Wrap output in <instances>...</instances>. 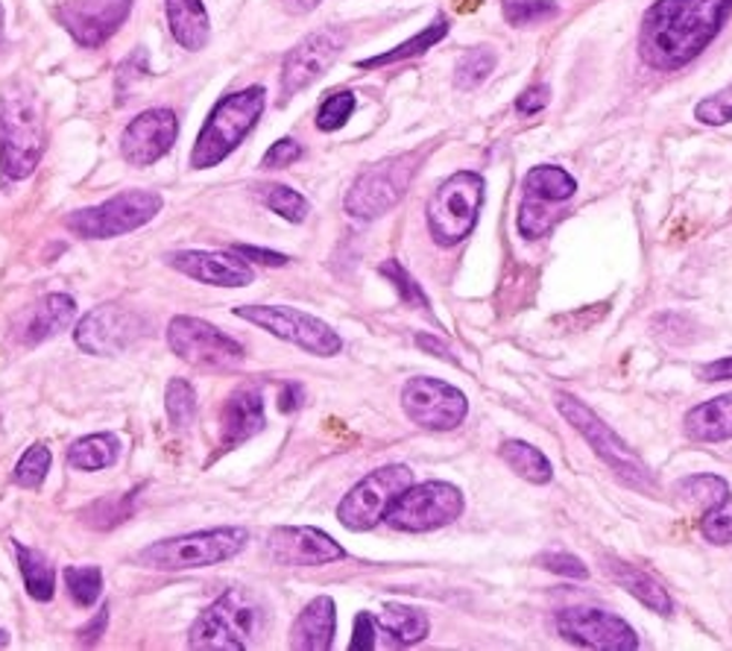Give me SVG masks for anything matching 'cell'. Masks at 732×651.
I'll return each mask as SVG.
<instances>
[{"instance_id":"obj_1","label":"cell","mask_w":732,"mask_h":651,"mask_svg":"<svg viewBox=\"0 0 732 651\" xmlns=\"http://www.w3.org/2000/svg\"><path fill=\"white\" fill-rule=\"evenodd\" d=\"M732 0H656L642 18L638 56L647 68L680 70L715 42Z\"/></svg>"},{"instance_id":"obj_2","label":"cell","mask_w":732,"mask_h":651,"mask_svg":"<svg viewBox=\"0 0 732 651\" xmlns=\"http://www.w3.org/2000/svg\"><path fill=\"white\" fill-rule=\"evenodd\" d=\"M267 605L247 587L229 590L208 605L188 631V649L243 651L255 649L267 634Z\"/></svg>"},{"instance_id":"obj_3","label":"cell","mask_w":732,"mask_h":651,"mask_svg":"<svg viewBox=\"0 0 732 651\" xmlns=\"http://www.w3.org/2000/svg\"><path fill=\"white\" fill-rule=\"evenodd\" d=\"M42 106L24 86H9L0 95V167L9 180H24L44 156Z\"/></svg>"},{"instance_id":"obj_4","label":"cell","mask_w":732,"mask_h":651,"mask_svg":"<svg viewBox=\"0 0 732 651\" xmlns=\"http://www.w3.org/2000/svg\"><path fill=\"white\" fill-rule=\"evenodd\" d=\"M267 106V91L264 86H250L234 95H226L220 104L208 112L206 123L197 135L194 153H190V167L206 171L217 167L241 141L252 132V127L261 121Z\"/></svg>"},{"instance_id":"obj_5","label":"cell","mask_w":732,"mask_h":651,"mask_svg":"<svg viewBox=\"0 0 732 651\" xmlns=\"http://www.w3.org/2000/svg\"><path fill=\"white\" fill-rule=\"evenodd\" d=\"M247 529L241 525H223V529L194 531L182 538L159 540L153 546L139 552V564L159 573H185V569H203V566L223 564L241 555L247 549Z\"/></svg>"},{"instance_id":"obj_6","label":"cell","mask_w":732,"mask_h":651,"mask_svg":"<svg viewBox=\"0 0 732 651\" xmlns=\"http://www.w3.org/2000/svg\"><path fill=\"white\" fill-rule=\"evenodd\" d=\"M557 411L569 420V426L592 446L594 455H598L624 485L636 487V490H654V476H651L645 460L638 458L636 452L630 449L627 443L621 441L619 434L612 432L586 402L575 400L571 393H560V397H557Z\"/></svg>"},{"instance_id":"obj_7","label":"cell","mask_w":732,"mask_h":651,"mask_svg":"<svg viewBox=\"0 0 732 651\" xmlns=\"http://www.w3.org/2000/svg\"><path fill=\"white\" fill-rule=\"evenodd\" d=\"M483 206V180L474 171H457L439 183L437 192L428 200V232L439 247H455L466 241L478 224Z\"/></svg>"},{"instance_id":"obj_8","label":"cell","mask_w":732,"mask_h":651,"mask_svg":"<svg viewBox=\"0 0 732 651\" xmlns=\"http://www.w3.org/2000/svg\"><path fill=\"white\" fill-rule=\"evenodd\" d=\"M162 194L132 188V192L114 194L100 206L74 211L65 217V226L83 241H106V238H118V235L135 232L146 226L162 211Z\"/></svg>"},{"instance_id":"obj_9","label":"cell","mask_w":732,"mask_h":651,"mask_svg":"<svg viewBox=\"0 0 732 651\" xmlns=\"http://www.w3.org/2000/svg\"><path fill=\"white\" fill-rule=\"evenodd\" d=\"M416 162H419V153H402V156L381 159L379 165L367 167L346 194V211L354 220H375V217L387 215L411 188Z\"/></svg>"},{"instance_id":"obj_10","label":"cell","mask_w":732,"mask_h":651,"mask_svg":"<svg viewBox=\"0 0 732 651\" xmlns=\"http://www.w3.org/2000/svg\"><path fill=\"white\" fill-rule=\"evenodd\" d=\"M234 314L241 321L270 332L273 338H282L293 344V347L305 349L310 356H337L340 347H343L340 335L326 321L299 312V308H291V305H238Z\"/></svg>"},{"instance_id":"obj_11","label":"cell","mask_w":732,"mask_h":651,"mask_svg":"<svg viewBox=\"0 0 732 651\" xmlns=\"http://www.w3.org/2000/svg\"><path fill=\"white\" fill-rule=\"evenodd\" d=\"M414 485V473L405 464H390L370 476H363L358 485L337 504V520L349 531H370L387 517L390 504Z\"/></svg>"},{"instance_id":"obj_12","label":"cell","mask_w":732,"mask_h":651,"mask_svg":"<svg viewBox=\"0 0 732 651\" xmlns=\"http://www.w3.org/2000/svg\"><path fill=\"white\" fill-rule=\"evenodd\" d=\"M463 493L448 481H425L411 485L396 502L390 504L384 520L398 531L423 534V531L443 529L463 513Z\"/></svg>"},{"instance_id":"obj_13","label":"cell","mask_w":732,"mask_h":651,"mask_svg":"<svg viewBox=\"0 0 732 651\" xmlns=\"http://www.w3.org/2000/svg\"><path fill=\"white\" fill-rule=\"evenodd\" d=\"M167 344H171L173 356L199 367V370H234L243 365V347L226 332H220L211 323L199 321V317H173L167 326Z\"/></svg>"},{"instance_id":"obj_14","label":"cell","mask_w":732,"mask_h":651,"mask_svg":"<svg viewBox=\"0 0 732 651\" xmlns=\"http://www.w3.org/2000/svg\"><path fill=\"white\" fill-rule=\"evenodd\" d=\"M402 409L416 426L428 432H451L469 414V400L455 384L419 376L402 388Z\"/></svg>"},{"instance_id":"obj_15","label":"cell","mask_w":732,"mask_h":651,"mask_svg":"<svg viewBox=\"0 0 732 651\" xmlns=\"http://www.w3.org/2000/svg\"><path fill=\"white\" fill-rule=\"evenodd\" d=\"M146 335V321L123 305H100L88 312L74 329L77 347L88 356H121Z\"/></svg>"},{"instance_id":"obj_16","label":"cell","mask_w":732,"mask_h":651,"mask_svg":"<svg viewBox=\"0 0 732 651\" xmlns=\"http://www.w3.org/2000/svg\"><path fill=\"white\" fill-rule=\"evenodd\" d=\"M557 631L569 643L598 651H636L638 634L627 619L598 608H566L557 614Z\"/></svg>"},{"instance_id":"obj_17","label":"cell","mask_w":732,"mask_h":651,"mask_svg":"<svg viewBox=\"0 0 732 651\" xmlns=\"http://www.w3.org/2000/svg\"><path fill=\"white\" fill-rule=\"evenodd\" d=\"M132 0H68L56 9V21L83 47H100L130 18Z\"/></svg>"},{"instance_id":"obj_18","label":"cell","mask_w":732,"mask_h":651,"mask_svg":"<svg viewBox=\"0 0 732 651\" xmlns=\"http://www.w3.org/2000/svg\"><path fill=\"white\" fill-rule=\"evenodd\" d=\"M343 42L346 35L340 30H319V33L302 39L287 53L285 65H282V104H287L293 95H299L310 83H317L335 65V59L343 51Z\"/></svg>"},{"instance_id":"obj_19","label":"cell","mask_w":732,"mask_h":651,"mask_svg":"<svg viewBox=\"0 0 732 651\" xmlns=\"http://www.w3.org/2000/svg\"><path fill=\"white\" fill-rule=\"evenodd\" d=\"M179 135V121L173 109H146L135 115L121 135V156L135 167L155 165L159 159L167 156Z\"/></svg>"},{"instance_id":"obj_20","label":"cell","mask_w":732,"mask_h":651,"mask_svg":"<svg viewBox=\"0 0 732 651\" xmlns=\"http://www.w3.org/2000/svg\"><path fill=\"white\" fill-rule=\"evenodd\" d=\"M267 555L278 566H323L343 561L346 549L314 525H282L270 531Z\"/></svg>"},{"instance_id":"obj_21","label":"cell","mask_w":732,"mask_h":651,"mask_svg":"<svg viewBox=\"0 0 732 651\" xmlns=\"http://www.w3.org/2000/svg\"><path fill=\"white\" fill-rule=\"evenodd\" d=\"M167 264L179 270L188 279H197L203 285L217 287H247L252 285V268L234 252H208V250H176L167 256Z\"/></svg>"},{"instance_id":"obj_22","label":"cell","mask_w":732,"mask_h":651,"mask_svg":"<svg viewBox=\"0 0 732 651\" xmlns=\"http://www.w3.org/2000/svg\"><path fill=\"white\" fill-rule=\"evenodd\" d=\"M74 317H77V303L68 294H47L35 300L33 305H26L24 312L12 321V338L18 344L35 347V344L68 329Z\"/></svg>"},{"instance_id":"obj_23","label":"cell","mask_w":732,"mask_h":651,"mask_svg":"<svg viewBox=\"0 0 732 651\" xmlns=\"http://www.w3.org/2000/svg\"><path fill=\"white\" fill-rule=\"evenodd\" d=\"M264 426H267V417H264V397L259 388L252 384L238 388L220 411V449H238Z\"/></svg>"},{"instance_id":"obj_24","label":"cell","mask_w":732,"mask_h":651,"mask_svg":"<svg viewBox=\"0 0 732 651\" xmlns=\"http://www.w3.org/2000/svg\"><path fill=\"white\" fill-rule=\"evenodd\" d=\"M337 608L335 599L317 596L310 599L291 628V649L296 651H328L335 645Z\"/></svg>"},{"instance_id":"obj_25","label":"cell","mask_w":732,"mask_h":651,"mask_svg":"<svg viewBox=\"0 0 732 651\" xmlns=\"http://www.w3.org/2000/svg\"><path fill=\"white\" fill-rule=\"evenodd\" d=\"M603 573L610 575L621 590H627L633 599L642 601L645 608H651L654 614H663V617H671V596H668L663 584L656 582L654 575H647L645 569H638L633 564H624L619 557H603Z\"/></svg>"},{"instance_id":"obj_26","label":"cell","mask_w":732,"mask_h":651,"mask_svg":"<svg viewBox=\"0 0 732 651\" xmlns=\"http://www.w3.org/2000/svg\"><path fill=\"white\" fill-rule=\"evenodd\" d=\"M167 7V24L179 47L185 51H203L211 39V18L203 0H164Z\"/></svg>"},{"instance_id":"obj_27","label":"cell","mask_w":732,"mask_h":651,"mask_svg":"<svg viewBox=\"0 0 732 651\" xmlns=\"http://www.w3.org/2000/svg\"><path fill=\"white\" fill-rule=\"evenodd\" d=\"M682 428L691 441L698 443L732 441V393L715 397V400L691 409L682 420Z\"/></svg>"},{"instance_id":"obj_28","label":"cell","mask_w":732,"mask_h":651,"mask_svg":"<svg viewBox=\"0 0 732 651\" xmlns=\"http://www.w3.org/2000/svg\"><path fill=\"white\" fill-rule=\"evenodd\" d=\"M379 628L387 634L393 645H416L428 637L431 622H428L423 610L407 608V605H387V608L381 610Z\"/></svg>"},{"instance_id":"obj_29","label":"cell","mask_w":732,"mask_h":651,"mask_svg":"<svg viewBox=\"0 0 732 651\" xmlns=\"http://www.w3.org/2000/svg\"><path fill=\"white\" fill-rule=\"evenodd\" d=\"M575 192H578L575 176L557 165H539L525 176V197H531V200L557 206V203L571 200Z\"/></svg>"},{"instance_id":"obj_30","label":"cell","mask_w":732,"mask_h":651,"mask_svg":"<svg viewBox=\"0 0 732 651\" xmlns=\"http://www.w3.org/2000/svg\"><path fill=\"white\" fill-rule=\"evenodd\" d=\"M121 455V441L118 434L100 432V434H86L77 443H70L68 449V464L74 469H106L112 467L114 460Z\"/></svg>"},{"instance_id":"obj_31","label":"cell","mask_w":732,"mask_h":651,"mask_svg":"<svg viewBox=\"0 0 732 651\" xmlns=\"http://www.w3.org/2000/svg\"><path fill=\"white\" fill-rule=\"evenodd\" d=\"M501 458L516 476H522L531 485H548L554 476L551 460L545 458V452L531 446L527 441H504L501 443Z\"/></svg>"},{"instance_id":"obj_32","label":"cell","mask_w":732,"mask_h":651,"mask_svg":"<svg viewBox=\"0 0 732 651\" xmlns=\"http://www.w3.org/2000/svg\"><path fill=\"white\" fill-rule=\"evenodd\" d=\"M448 18L446 15H437V21H434L431 26H425L423 33H416L414 39H407V42L396 44L393 51L381 53V56H370V59H361L358 62V68H384V65H393V62H405V59H414V56H419V53L431 51L434 44H439L443 39L448 35Z\"/></svg>"},{"instance_id":"obj_33","label":"cell","mask_w":732,"mask_h":651,"mask_svg":"<svg viewBox=\"0 0 732 651\" xmlns=\"http://www.w3.org/2000/svg\"><path fill=\"white\" fill-rule=\"evenodd\" d=\"M15 555L18 566H21V575H24L26 593H30L35 601H51L53 590H56V569L51 566V561H47L42 552L24 546V543H15Z\"/></svg>"},{"instance_id":"obj_34","label":"cell","mask_w":732,"mask_h":651,"mask_svg":"<svg viewBox=\"0 0 732 651\" xmlns=\"http://www.w3.org/2000/svg\"><path fill=\"white\" fill-rule=\"evenodd\" d=\"M164 411H167V420L176 432H185V428L194 426L197 420V391L188 379H171L167 382V391H164Z\"/></svg>"},{"instance_id":"obj_35","label":"cell","mask_w":732,"mask_h":651,"mask_svg":"<svg viewBox=\"0 0 732 651\" xmlns=\"http://www.w3.org/2000/svg\"><path fill=\"white\" fill-rule=\"evenodd\" d=\"M677 493H680L686 502L700 504L703 511H709V508H715V504L730 499V485H726V478L703 473V476L682 478L680 485H677Z\"/></svg>"},{"instance_id":"obj_36","label":"cell","mask_w":732,"mask_h":651,"mask_svg":"<svg viewBox=\"0 0 732 651\" xmlns=\"http://www.w3.org/2000/svg\"><path fill=\"white\" fill-rule=\"evenodd\" d=\"M495 62L499 56L490 51V47H472L466 51L455 65V86L469 91V88H478L481 83L490 79V74L495 70Z\"/></svg>"},{"instance_id":"obj_37","label":"cell","mask_w":732,"mask_h":651,"mask_svg":"<svg viewBox=\"0 0 732 651\" xmlns=\"http://www.w3.org/2000/svg\"><path fill=\"white\" fill-rule=\"evenodd\" d=\"M259 197L273 215L285 217L287 224H302L310 211L308 200L299 192H293L291 185H264L259 188Z\"/></svg>"},{"instance_id":"obj_38","label":"cell","mask_w":732,"mask_h":651,"mask_svg":"<svg viewBox=\"0 0 732 651\" xmlns=\"http://www.w3.org/2000/svg\"><path fill=\"white\" fill-rule=\"evenodd\" d=\"M504 21L513 26H536L560 15L557 0H501Z\"/></svg>"},{"instance_id":"obj_39","label":"cell","mask_w":732,"mask_h":651,"mask_svg":"<svg viewBox=\"0 0 732 651\" xmlns=\"http://www.w3.org/2000/svg\"><path fill=\"white\" fill-rule=\"evenodd\" d=\"M65 584H68L70 599L77 601L79 608H91L103 593V573L100 566H68Z\"/></svg>"},{"instance_id":"obj_40","label":"cell","mask_w":732,"mask_h":651,"mask_svg":"<svg viewBox=\"0 0 732 651\" xmlns=\"http://www.w3.org/2000/svg\"><path fill=\"white\" fill-rule=\"evenodd\" d=\"M51 449H47V443H33L30 449L21 455V460L15 464V485L26 487V490H35V487L42 485L47 473H51Z\"/></svg>"},{"instance_id":"obj_41","label":"cell","mask_w":732,"mask_h":651,"mask_svg":"<svg viewBox=\"0 0 732 651\" xmlns=\"http://www.w3.org/2000/svg\"><path fill=\"white\" fill-rule=\"evenodd\" d=\"M557 211H554L551 203H539L525 197L522 200V209H518V235L527 238V241H536V238H543L554 229L557 224Z\"/></svg>"},{"instance_id":"obj_42","label":"cell","mask_w":732,"mask_h":651,"mask_svg":"<svg viewBox=\"0 0 732 651\" xmlns=\"http://www.w3.org/2000/svg\"><path fill=\"white\" fill-rule=\"evenodd\" d=\"M354 106H358V100H354V91H337V95H331L326 104L319 106L317 130L335 132V130H340V127H346V121L352 118Z\"/></svg>"},{"instance_id":"obj_43","label":"cell","mask_w":732,"mask_h":651,"mask_svg":"<svg viewBox=\"0 0 732 651\" xmlns=\"http://www.w3.org/2000/svg\"><path fill=\"white\" fill-rule=\"evenodd\" d=\"M381 276H387L390 282L396 285L398 296H402V303L405 305H411V308H425V312L431 308V305H428V296L423 294V287L416 285L414 279H411V273H407L398 261L393 259L384 261V264H381Z\"/></svg>"},{"instance_id":"obj_44","label":"cell","mask_w":732,"mask_h":651,"mask_svg":"<svg viewBox=\"0 0 732 651\" xmlns=\"http://www.w3.org/2000/svg\"><path fill=\"white\" fill-rule=\"evenodd\" d=\"M700 534L709 543H715V546H732V502L715 504V508H709L703 513V522H700Z\"/></svg>"},{"instance_id":"obj_45","label":"cell","mask_w":732,"mask_h":651,"mask_svg":"<svg viewBox=\"0 0 732 651\" xmlns=\"http://www.w3.org/2000/svg\"><path fill=\"white\" fill-rule=\"evenodd\" d=\"M695 118L707 127H724L732 121V86L718 91V95L707 97L695 106Z\"/></svg>"},{"instance_id":"obj_46","label":"cell","mask_w":732,"mask_h":651,"mask_svg":"<svg viewBox=\"0 0 732 651\" xmlns=\"http://www.w3.org/2000/svg\"><path fill=\"white\" fill-rule=\"evenodd\" d=\"M539 566L554 575H562V578H586L589 575L583 561L569 555V552H545V555H539Z\"/></svg>"},{"instance_id":"obj_47","label":"cell","mask_w":732,"mask_h":651,"mask_svg":"<svg viewBox=\"0 0 732 651\" xmlns=\"http://www.w3.org/2000/svg\"><path fill=\"white\" fill-rule=\"evenodd\" d=\"M302 159V144L293 139H278L273 148L264 153L261 159V167H267V171H276V167H287L293 162H299Z\"/></svg>"},{"instance_id":"obj_48","label":"cell","mask_w":732,"mask_h":651,"mask_svg":"<svg viewBox=\"0 0 732 651\" xmlns=\"http://www.w3.org/2000/svg\"><path fill=\"white\" fill-rule=\"evenodd\" d=\"M375 631H379V622L372 614H358L354 619V631H352V643H349V651H372L375 649Z\"/></svg>"},{"instance_id":"obj_49","label":"cell","mask_w":732,"mask_h":651,"mask_svg":"<svg viewBox=\"0 0 732 651\" xmlns=\"http://www.w3.org/2000/svg\"><path fill=\"white\" fill-rule=\"evenodd\" d=\"M232 252L234 256H241L243 261H255V264H264V268H285L287 261H291L285 252L264 250V247H250V243H234Z\"/></svg>"},{"instance_id":"obj_50","label":"cell","mask_w":732,"mask_h":651,"mask_svg":"<svg viewBox=\"0 0 732 651\" xmlns=\"http://www.w3.org/2000/svg\"><path fill=\"white\" fill-rule=\"evenodd\" d=\"M548 100H551V88L534 86V88H527L522 97H516V109L522 115H536V112H543L545 106H548Z\"/></svg>"},{"instance_id":"obj_51","label":"cell","mask_w":732,"mask_h":651,"mask_svg":"<svg viewBox=\"0 0 732 651\" xmlns=\"http://www.w3.org/2000/svg\"><path fill=\"white\" fill-rule=\"evenodd\" d=\"M106 626H109V605H103V608L97 610V619H91L83 631H79V643L83 645H95L100 637H103Z\"/></svg>"},{"instance_id":"obj_52","label":"cell","mask_w":732,"mask_h":651,"mask_svg":"<svg viewBox=\"0 0 732 651\" xmlns=\"http://www.w3.org/2000/svg\"><path fill=\"white\" fill-rule=\"evenodd\" d=\"M302 402H305V388L296 382H287L278 393V411H285V414H293V411L302 409Z\"/></svg>"},{"instance_id":"obj_53","label":"cell","mask_w":732,"mask_h":651,"mask_svg":"<svg viewBox=\"0 0 732 651\" xmlns=\"http://www.w3.org/2000/svg\"><path fill=\"white\" fill-rule=\"evenodd\" d=\"M700 379H703V382H726V379H732V356L703 367V370H700Z\"/></svg>"},{"instance_id":"obj_54","label":"cell","mask_w":732,"mask_h":651,"mask_svg":"<svg viewBox=\"0 0 732 651\" xmlns=\"http://www.w3.org/2000/svg\"><path fill=\"white\" fill-rule=\"evenodd\" d=\"M416 347H423L425 352H431V356H437V358H448V361H457L455 352H451V347H448L446 340L434 338V335H416Z\"/></svg>"},{"instance_id":"obj_55","label":"cell","mask_w":732,"mask_h":651,"mask_svg":"<svg viewBox=\"0 0 732 651\" xmlns=\"http://www.w3.org/2000/svg\"><path fill=\"white\" fill-rule=\"evenodd\" d=\"M291 3L296 9H302V12H310V9H317L323 0H291Z\"/></svg>"},{"instance_id":"obj_56","label":"cell","mask_w":732,"mask_h":651,"mask_svg":"<svg viewBox=\"0 0 732 651\" xmlns=\"http://www.w3.org/2000/svg\"><path fill=\"white\" fill-rule=\"evenodd\" d=\"M0 44H3V3H0Z\"/></svg>"},{"instance_id":"obj_57","label":"cell","mask_w":732,"mask_h":651,"mask_svg":"<svg viewBox=\"0 0 732 651\" xmlns=\"http://www.w3.org/2000/svg\"><path fill=\"white\" fill-rule=\"evenodd\" d=\"M9 643V637H7V631H0V649H3V645Z\"/></svg>"}]
</instances>
